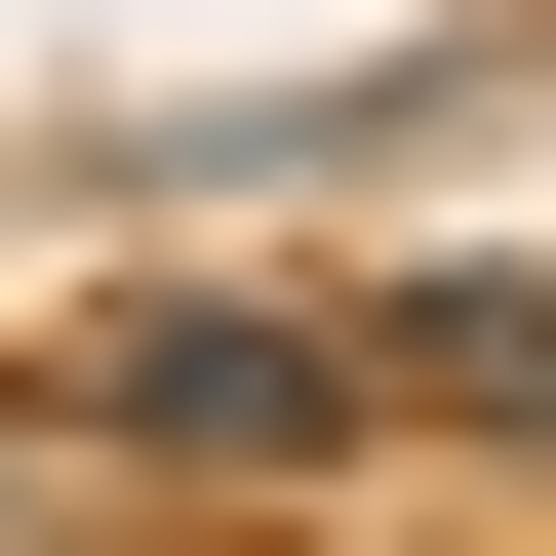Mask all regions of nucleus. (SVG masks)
Masks as SVG:
<instances>
[{
	"label": "nucleus",
	"instance_id": "obj_2",
	"mask_svg": "<svg viewBox=\"0 0 556 556\" xmlns=\"http://www.w3.org/2000/svg\"><path fill=\"white\" fill-rule=\"evenodd\" d=\"M358 397H438V438H556V278H397Z\"/></svg>",
	"mask_w": 556,
	"mask_h": 556
},
{
	"label": "nucleus",
	"instance_id": "obj_1",
	"mask_svg": "<svg viewBox=\"0 0 556 556\" xmlns=\"http://www.w3.org/2000/svg\"><path fill=\"white\" fill-rule=\"evenodd\" d=\"M119 438H199V477H318V438H358V358H318V318H119Z\"/></svg>",
	"mask_w": 556,
	"mask_h": 556
}]
</instances>
